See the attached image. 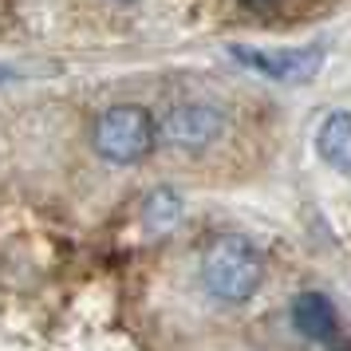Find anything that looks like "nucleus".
I'll use <instances>...</instances> for the list:
<instances>
[{"label": "nucleus", "instance_id": "nucleus-1", "mask_svg": "<svg viewBox=\"0 0 351 351\" xmlns=\"http://www.w3.org/2000/svg\"><path fill=\"white\" fill-rule=\"evenodd\" d=\"M265 280V261L241 233H225L202 256V285L217 304H245Z\"/></svg>", "mask_w": 351, "mask_h": 351}, {"label": "nucleus", "instance_id": "nucleus-2", "mask_svg": "<svg viewBox=\"0 0 351 351\" xmlns=\"http://www.w3.org/2000/svg\"><path fill=\"white\" fill-rule=\"evenodd\" d=\"M158 146V123L154 114L138 103H119L107 107L95 123V150L111 166H134L154 154Z\"/></svg>", "mask_w": 351, "mask_h": 351}, {"label": "nucleus", "instance_id": "nucleus-3", "mask_svg": "<svg viewBox=\"0 0 351 351\" xmlns=\"http://www.w3.org/2000/svg\"><path fill=\"white\" fill-rule=\"evenodd\" d=\"M225 134V114L209 103H182L162 119V138L182 154H202Z\"/></svg>", "mask_w": 351, "mask_h": 351}, {"label": "nucleus", "instance_id": "nucleus-4", "mask_svg": "<svg viewBox=\"0 0 351 351\" xmlns=\"http://www.w3.org/2000/svg\"><path fill=\"white\" fill-rule=\"evenodd\" d=\"M233 60L249 67V71H261L276 83H308L319 75V64H324V48H292V51H261V48H245V44H233L229 48Z\"/></svg>", "mask_w": 351, "mask_h": 351}, {"label": "nucleus", "instance_id": "nucleus-5", "mask_svg": "<svg viewBox=\"0 0 351 351\" xmlns=\"http://www.w3.org/2000/svg\"><path fill=\"white\" fill-rule=\"evenodd\" d=\"M288 316H292V328L312 343H332L339 335V312H335L332 296H324V292H300Z\"/></svg>", "mask_w": 351, "mask_h": 351}, {"label": "nucleus", "instance_id": "nucleus-6", "mask_svg": "<svg viewBox=\"0 0 351 351\" xmlns=\"http://www.w3.org/2000/svg\"><path fill=\"white\" fill-rule=\"evenodd\" d=\"M316 154L335 174L351 178V114L348 111H332L316 130Z\"/></svg>", "mask_w": 351, "mask_h": 351}, {"label": "nucleus", "instance_id": "nucleus-7", "mask_svg": "<svg viewBox=\"0 0 351 351\" xmlns=\"http://www.w3.org/2000/svg\"><path fill=\"white\" fill-rule=\"evenodd\" d=\"M182 213H186L182 193L170 190V186H158V190L146 193V202H143V229L146 233H170L182 221Z\"/></svg>", "mask_w": 351, "mask_h": 351}, {"label": "nucleus", "instance_id": "nucleus-8", "mask_svg": "<svg viewBox=\"0 0 351 351\" xmlns=\"http://www.w3.org/2000/svg\"><path fill=\"white\" fill-rule=\"evenodd\" d=\"M241 4H245V8H272L276 0H241Z\"/></svg>", "mask_w": 351, "mask_h": 351}, {"label": "nucleus", "instance_id": "nucleus-9", "mask_svg": "<svg viewBox=\"0 0 351 351\" xmlns=\"http://www.w3.org/2000/svg\"><path fill=\"white\" fill-rule=\"evenodd\" d=\"M8 80H12V71H8V67L0 64V83H8Z\"/></svg>", "mask_w": 351, "mask_h": 351}, {"label": "nucleus", "instance_id": "nucleus-10", "mask_svg": "<svg viewBox=\"0 0 351 351\" xmlns=\"http://www.w3.org/2000/svg\"><path fill=\"white\" fill-rule=\"evenodd\" d=\"M332 351H351V343H339V348H332Z\"/></svg>", "mask_w": 351, "mask_h": 351}]
</instances>
